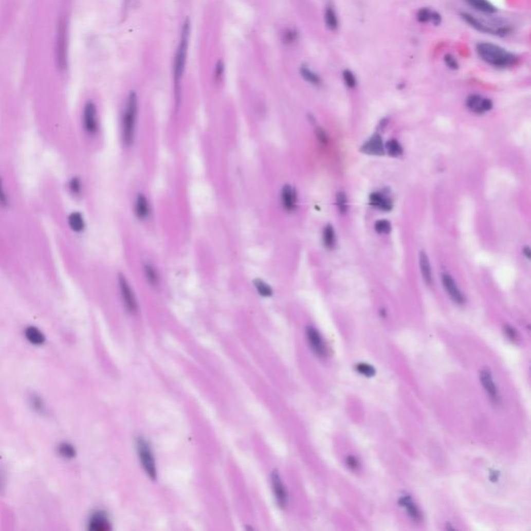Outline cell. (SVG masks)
<instances>
[{"label": "cell", "instance_id": "14", "mask_svg": "<svg viewBox=\"0 0 531 531\" xmlns=\"http://www.w3.org/2000/svg\"><path fill=\"white\" fill-rule=\"evenodd\" d=\"M467 106L470 110L482 114L492 109L493 103L490 99L483 98L479 95H472L467 99Z\"/></svg>", "mask_w": 531, "mask_h": 531}, {"label": "cell", "instance_id": "37", "mask_svg": "<svg viewBox=\"0 0 531 531\" xmlns=\"http://www.w3.org/2000/svg\"><path fill=\"white\" fill-rule=\"evenodd\" d=\"M356 370L358 373H360L361 375L363 376H367V377H372L375 375V370L373 369V367L369 365V364H365V363H360L356 367Z\"/></svg>", "mask_w": 531, "mask_h": 531}, {"label": "cell", "instance_id": "39", "mask_svg": "<svg viewBox=\"0 0 531 531\" xmlns=\"http://www.w3.org/2000/svg\"><path fill=\"white\" fill-rule=\"evenodd\" d=\"M345 464L352 470H358L360 468L359 460L356 456H354V455H347L345 457Z\"/></svg>", "mask_w": 531, "mask_h": 531}, {"label": "cell", "instance_id": "35", "mask_svg": "<svg viewBox=\"0 0 531 531\" xmlns=\"http://www.w3.org/2000/svg\"><path fill=\"white\" fill-rule=\"evenodd\" d=\"M336 200H337V206H338V209H339L340 213L344 214L346 212V210H347V202H346L345 194L343 192H338Z\"/></svg>", "mask_w": 531, "mask_h": 531}, {"label": "cell", "instance_id": "15", "mask_svg": "<svg viewBox=\"0 0 531 531\" xmlns=\"http://www.w3.org/2000/svg\"><path fill=\"white\" fill-rule=\"evenodd\" d=\"M280 200L286 212H292L297 207V193L290 185H284L280 192Z\"/></svg>", "mask_w": 531, "mask_h": 531}, {"label": "cell", "instance_id": "27", "mask_svg": "<svg viewBox=\"0 0 531 531\" xmlns=\"http://www.w3.org/2000/svg\"><path fill=\"white\" fill-rule=\"evenodd\" d=\"M325 23L328 29L335 30L338 27V20L332 7H327L325 11Z\"/></svg>", "mask_w": 531, "mask_h": 531}, {"label": "cell", "instance_id": "19", "mask_svg": "<svg viewBox=\"0 0 531 531\" xmlns=\"http://www.w3.org/2000/svg\"><path fill=\"white\" fill-rule=\"evenodd\" d=\"M370 202H371V204L373 206L377 207L378 209H380L382 211L388 212V211H390L392 209L391 200L388 197H386L384 194L379 193V192L371 194Z\"/></svg>", "mask_w": 531, "mask_h": 531}, {"label": "cell", "instance_id": "44", "mask_svg": "<svg viewBox=\"0 0 531 531\" xmlns=\"http://www.w3.org/2000/svg\"><path fill=\"white\" fill-rule=\"evenodd\" d=\"M223 71H224V68H223V64L221 61L218 62L217 66H216V71H215V77L217 80H220L222 75H223Z\"/></svg>", "mask_w": 531, "mask_h": 531}, {"label": "cell", "instance_id": "5", "mask_svg": "<svg viewBox=\"0 0 531 531\" xmlns=\"http://www.w3.org/2000/svg\"><path fill=\"white\" fill-rule=\"evenodd\" d=\"M117 283H119L121 297L126 309L130 314H136L138 310V302L134 290L132 289L129 281L127 280L124 274L119 273V275H117Z\"/></svg>", "mask_w": 531, "mask_h": 531}, {"label": "cell", "instance_id": "38", "mask_svg": "<svg viewBox=\"0 0 531 531\" xmlns=\"http://www.w3.org/2000/svg\"><path fill=\"white\" fill-rule=\"evenodd\" d=\"M0 206L4 207V208L9 206V197H8L7 192L5 190L4 181H3L2 176H0Z\"/></svg>", "mask_w": 531, "mask_h": 531}, {"label": "cell", "instance_id": "17", "mask_svg": "<svg viewBox=\"0 0 531 531\" xmlns=\"http://www.w3.org/2000/svg\"><path fill=\"white\" fill-rule=\"evenodd\" d=\"M360 151L368 155L381 156L384 155V147L382 138L379 134H374L360 149Z\"/></svg>", "mask_w": 531, "mask_h": 531}, {"label": "cell", "instance_id": "33", "mask_svg": "<svg viewBox=\"0 0 531 531\" xmlns=\"http://www.w3.org/2000/svg\"><path fill=\"white\" fill-rule=\"evenodd\" d=\"M375 229L379 233H389L391 230V224L388 220H379L375 224Z\"/></svg>", "mask_w": 531, "mask_h": 531}, {"label": "cell", "instance_id": "13", "mask_svg": "<svg viewBox=\"0 0 531 531\" xmlns=\"http://www.w3.org/2000/svg\"><path fill=\"white\" fill-rule=\"evenodd\" d=\"M398 503L400 507L406 511L409 518L414 522H420L423 520V514L417 504L413 501L412 497L408 494H405L399 497Z\"/></svg>", "mask_w": 531, "mask_h": 531}, {"label": "cell", "instance_id": "9", "mask_svg": "<svg viewBox=\"0 0 531 531\" xmlns=\"http://www.w3.org/2000/svg\"><path fill=\"white\" fill-rule=\"evenodd\" d=\"M67 26L65 22H61L57 30V40H56V57L57 65L61 69H65L67 66Z\"/></svg>", "mask_w": 531, "mask_h": 531}, {"label": "cell", "instance_id": "8", "mask_svg": "<svg viewBox=\"0 0 531 531\" xmlns=\"http://www.w3.org/2000/svg\"><path fill=\"white\" fill-rule=\"evenodd\" d=\"M463 19L473 28H475L479 31L489 33V34H496V35H505L509 32V28L506 26H499L496 27L492 24H489L488 22H484L473 16L469 14H462Z\"/></svg>", "mask_w": 531, "mask_h": 531}, {"label": "cell", "instance_id": "2", "mask_svg": "<svg viewBox=\"0 0 531 531\" xmlns=\"http://www.w3.org/2000/svg\"><path fill=\"white\" fill-rule=\"evenodd\" d=\"M477 52L485 63L495 68H508L517 62L515 54L492 43L478 44Z\"/></svg>", "mask_w": 531, "mask_h": 531}, {"label": "cell", "instance_id": "45", "mask_svg": "<svg viewBox=\"0 0 531 531\" xmlns=\"http://www.w3.org/2000/svg\"><path fill=\"white\" fill-rule=\"evenodd\" d=\"M530 253H531V251H530V249H529V248H528V247H525V248H524V254H525V255H526V258H527V259H528V260H529V259H530Z\"/></svg>", "mask_w": 531, "mask_h": 531}, {"label": "cell", "instance_id": "26", "mask_svg": "<svg viewBox=\"0 0 531 531\" xmlns=\"http://www.w3.org/2000/svg\"><path fill=\"white\" fill-rule=\"evenodd\" d=\"M253 285L257 289V291L260 294V296L262 297H265V298H269V297H272L273 295V289L272 287L267 283L265 282L264 280L262 279H255L253 281Z\"/></svg>", "mask_w": 531, "mask_h": 531}, {"label": "cell", "instance_id": "7", "mask_svg": "<svg viewBox=\"0 0 531 531\" xmlns=\"http://www.w3.org/2000/svg\"><path fill=\"white\" fill-rule=\"evenodd\" d=\"M82 125L84 131L90 136L96 135L99 131L97 107L93 101H88L84 105L82 113Z\"/></svg>", "mask_w": 531, "mask_h": 531}, {"label": "cell", "instance_id": "46", "mask_svg": "<svg viewBox=\"0 0 531 531\" xmlns=\"http://www.w3.org/2000/svg\"><path fill=\"white\" fill-rule=\"evenodd\" d=\"M3 484H4V480H3L2 475H0V490L3 489Z\"/></svg>", "mask_w": 531, "mask_h": 531}, {"label": "cell", "instance_id": "11", "mask_svg": "<svg viewBox=\"0 0 531 531\" xmlns=\"http://www.w3.org/2000/svg\"><path fill=\"white\" fill-rule=\"evenodd\" d=\"M271 484H272L273 493H274L275 499L277 501V504L282 508L285 507L287 505L288 495H287V491H286L277 471H274L271 475Z\"/></svg>", "mask_w": 531, "mask_h": 531}, {"label": "cell", "instance_id": "29", "mask_svg": "<svg viewBox=\"0 0 531 531\" xmlns=\"http://www.w3.org/2000/svg\"><path fill=\"white\" fill-rule=\"evenodd\" d=\"M386 150L391 157H398L402 154V148L400 143L394 139H391L386 143Z\"/></svg>", "mask_w": 531, "mask_h": 531}, {"label": "cell", "instance_id": "32", "mask_svg": "<svg viewBox=\"0 0 531 531\" xmlns=\"http://www.w3.org/2000/svg\"><path fill=\"white\" fill-rule=\"evenodd\" d=\"M433 14H434V11H431L430 9L428 8H425V9H422L418 11L417 13V20L422 23H427V22H432V18H433Z\"/></svg>", "mask_w": 531, "mask_h": 531}, {"label": "cell", "instance_id": "12", "mask_svg": "<svg viewBox=\"0 0 531 531\" xmlns=\"http://www.w3.org/2000/svg\"><path fill=\"white\" fill-rule=\"evenodd\" d=\"M441 277H442V283H443V286H444V288H445L446 292L448 294V296L451 298V300H452L454 303L459 304V305L464 304V303H465V301H466V299H465V297H464L463 292L461 291V289L457 287L456 283L454 282L453 278H452L450 275L445 274V273H443Z\"/></svg>", "mask_w": 531, "mask_h": 531}, {"label": "cell", "instance_id": "42", "mask_svg": "<svg viewBox=\"0 0 531 531\" xmlns=\"http://www.w3.org/2000/svg\"><path fill=\"white\" fill-rule=\"evenodd\" d=\"M297 39V32L294 31V30H287L285 33H284V42L285 43H292L296 41Z\"/></svg>", "mask_w": 531, "mask_h": 531}, {"label": "cell", "instance_id": "40", "mask_svg": "<svg viewBox=\"0 0 531 531\" xmlns=\"http://www.w3.org/2000/svg\"><path fill=\"white\" fill-rule=\"evenodd\" d=\"M504 334L505 336L512 342L517 341L518 340V332L516 331L515 328H512L511 326L509 325H505L504 326Z\"/></svg>", "mask_w": 531, "mask_h": 531}, {"label": "cell", "instance_id": "21", "mask_svg": "<svg viewBox=\"0 0 531 531\" xmlns=\"http://www.w3.org/2000/svg\"><path fill=\"white\" fill-rule=\"evenodd\" d=\"M143 274L150 285L156 287L160 283V276L157 268L151 263L143 264Z\"/></svg>", "mask_w": 531, "mask_h": 531}, {"label": "cell", "instance_id": "20", "mask_svg": "<svg viewBox=\"0 0 531 531\" xmlns=\"http://www.w3.org/2000/svg\"><path fill=\"white\" fill-rule=\"evenodd\" d=\"M419 266H420L422 275H423L425 281L428 284H432L433 283L432 268H431V265H430L429 258H428V255L426 254L425 251H422L420 254H419Z\"/></svg>", "mask_w": 531, "mask_h": 531}, {"label": "cell", "instance_id": "24", "mask_svg": "<svg viewBox=\"0 0 531 531\" xmlns=\"http://www.w3.org/2000/svg\"><path fill=\"white\" fill-rule=\"evenodd\" d=\"M68 222L72 230L75 232H81L85 228V222L83 216L78 212H73L68 218Z\"/></svg>", "mask_w": 531, "mask_h": 531}, {"label": "cell", "instance_id": "3", "mask_svg": "<svg viewBox=\"0 0 531 531\" xmlns=\"http://www.w3.org/2000/svg\"><path fill=\"white\" fill-rule=\"evenodd\" d=\"M137 117L138 98L134 91H131L128 96L122 117V141L126 147H131L135 141Z\"/></svg>", "mask_w": 531, "mask_h": 531}, {"label": "cell", "instance_id": "25", "mask_svg": "<svg viewBox=\"0 0 531 531\" xmlns=\"http://www.w3.org/2000/svg\"><path fill=\"white\" fill-rule=\"evenodd\" d=\"M323 242H324V245L328 249H333L335 247V243H336L335 231L333 229V226L330 224H328L323 230Z\"/></svg>", "mask_w": 531, "mask_h": 531}, {"label": "cell", "instance_id": "36", "mask_svg": "<svg viewBox=\"0 0 531 531\" xmlns=\"http://www.w3.org/2000/svg\"><path fill=\"white\" fill-rule=\"evenodd\" d=\"M69 187H70L71 192L74 195H79L81 193L82 185H81V182H80V180L78 178H73L70 181V183H69Z\"/></svg>", "mask_w": 531, "mask_h": 531}, {"label": "cell", "instance_id": "31", "mask_svg": "<svg viewBox=\"0 0 531 531\" xmlns=\"http://www.w3.org/2000/svg\"><path fill=\"white\" fill-rule=\"evenodd\" d=\"M342 77H343V81H344L345 85L349 88H355L356 87V85H357L356 77L350 70H344L343 73H342Z\"/></svg>", "mask_w": 531, "mask_h": 531}, {"label": "cell", "instance_id": "6", "mask_svg": "<svg viewBox=\"0 0 531 531\" xmlns=\"http://www.w3.org/2000/svg\"><path fill=\"white\" fill-rule=\"evenodd\" d=\"M306 338L312 351L315 353L319 358L328 357L329 349L322 334L313 326H308L306 328Z\"/></svg>", "mask_w": 531, "mask_h": 531}, {"label": "cell", "instance_id": "23", "mask_svg": "<svg viewBox=\"0 0 531 531\" xmlns=\"http://www.w3.org/2000/svg\"><path fill=\"white\" fill-rule=\"evenodd\" d=\"M25 336L30 343L35 344V345H40L45 342V335L42 333V331L40 329H38L36 327H33V326L26 328Z\"/></svg>", "mask_w": 531, "mask_h": 531}, {"label": "cell", "instance_id": "30", "mask_svg": "<svg viewBox=\"0 0 531 531\" xmlns=\"http://www.w3.org/2000/svg\"><path fill=\"white\" fill-rule=\"evenodd\" d=\"M58 451H60V454L66 459H73L75 455H76V450L74 448L73 445H71L70 443H62L60 446H58Z\"/></svg>", "mask_w": 531, "mask_h": 531}, {"label": "cell", "instance_id": "28", "mask_svg": "<svg viewBox=\"0 0 531 531\" xmlns=\"http://www.w3.org/2000/svg\"><path fill=\"white\" fill-rule=\"evenodd\" d=\"M300 73L302 75V77L307 81L309 82L310 84L315 85V86H319L321 85V78L319 77L318 74H316L314 71H312L309 68L305 67V66H302L301 69H300Z\"/></svg>", "mask_w": 531, "mask_h": 531}, {"label": "cell", "instance_id": "18", "mask_svg": "<svg viewBox=\"0 0 531 531\" xmlns=\"http://www.w3.org/2000/svg\"><path fill=\"white\" fill-rule=\"evenodd\" d=\"M111 528L110 522L103 511L95 512L89 520V529L94 531H107Z\"/></svg>", "mask_w": 531, "mask_h": 531}, {"label": "cell", "instance_id": "10", "mask_svg": "<svg viewBox=\"0 0 531 531\" xmlns=\"http://www.w3.org/2000/svg\"><path fill=\"white\" fill-rule=\"evenodd\" d=\"M480 379H481V383L489 397V399L495 404V405H498L500 402V393H499V390L496 386V383L494 381V378H493V375L491 373L490 370L488 369H484L481 374H480Z\"/></svg>", "mask_w": 531, "mask_h": 531}, {"label": "cell", "instance_id": "34", "mask_svg": "<svg viewBox=\"0 0 531 531\" xmlns=\"http://www.w3.org/2000/svg\"><path fill=\"white\" fill-rule=\"evenodd\" d=\"M30 401H31V406L32 408L36 411V412H40V413H44L45 412V405H44V401L42 400V398L35 394H33L31 397H30Z\"/></svg>", "mask_w": 531, "mask_h": 531}, {"label": "cell", "instance_id": "41", "mask_svg": "<svg viewBox=\"0 0 531 531\" xmlns=\"http://www.w3.org/2000/svg\"><path fill=\"white\" fill-rule=\"evenodd\" d=\"M444 61H445V64H446V66H447L448 68H450V69H452V70H456V69L459 68V64H457L456 60H455V58H454L452 55H450V54L445 55Z\"/></svg>", "mask_w": 531, "mask_h": 531}, {"label": "cell", "instance_id": "16", "mask_svg": "<svg viewBox=\"0 0 531 531\" xmlns=\"http://www.w3.org/2000/svg\"><path fill=\"white\" fill-rule=\"evenodd\" d=\"M133 209H134L135 217L138 220L144 221L150 217L151 207H150L149 199L147 198V196L144 194H142V193L136 194Z\"/></svg>", "mask_w": 531, "mask_h": 531}, {"label": "cell", "instance_id": "43", "mask_svg": "<svg viewBox=\"0 0 531 531\" xmlns=\"http://www.w3.org/2000/svg\"><path fill=\"white\" fill-rule=\"evenodd\" d=\"M316 134H317L318 139H319L323 144H326V143H327L328 138H327V135H326V133L324 132V130H322L321 128H318V129H317V131H316Z\"/></svg>", "mask_w": 531, "mask_h": 531}, {"label": "cell", "instance_id": "1", "mask_svg": "<svg viewBox=\"0 0 531 531\" xmlns=\"http://www.w3.org/2000/svg\"><path fill=\"white\" fill-rule=\"evenodd\" d=\"M189 38H190V22L188 19H186V21L183 25L180 44L178 46V49H176L174 61H173V82H174V95H175L176 107L180 105V101H181V82H182V78H183V74H184L185 66H186V61H187Z\"/></svg>", "mask_w": 531, "mask_h": 531}, {"label": "cell", "instance_id": "22", "mask_svg": "<svg viewBox=\"0 0 531 531\" xmlns=\"http://www.w3.org/2000/svg\"><path fill=\"white\" fill-rule=\"evenodd\" d=\"M466 3L470 7L474 8L475 10L483 12V13L492 14V13L497 12V9L491 3H489L488 0H466Z\"/></svg>", "mask_w": 531, "mask_h": 531}, {"label": "cell", "instance_id": "4", "mask_svg": "<svg viewBox=\"0 0 531 531\" xmlns=\"http://www.w3.org/2000/svg\"><path fill=\"white\" fill-rule=\"evenodd\" d=\"M136 450L138 453L139 461L145 473L152 481L157 480V466L155 455L152 451V447L148 440L143 437L136 439Z\"/></svg>", "mask_w": 531, "mask_h": 531}]
</instances>
